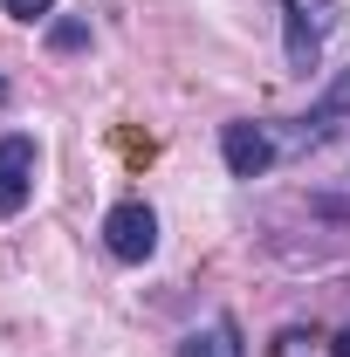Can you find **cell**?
I'll use <instances>...</instances> for the list:
<instances>
[{"mask_svg": "<svg viewBox=\"0 0 350 357\" xmlns=\"http://www.w3.org/2000/svg\"><path fill=\"white\" fill-rule=\"evenodd\" d=\"M103 248H110L117 261H151V255H158V213H151L144 199L110 206V213H103Z\"/></svg>", "mask_w": 350, "mask_h": 357, "instance_id": "1", "label": "cell"}, {"mask_svg": "<svg viewBox=\"0 0 350 357\" xmlns=\"http://www.w3.org/2000/svg\"><path fill=\"white\" fill-rule=\"evenodd\" d=\"M337 28V0H289V62L309 69L323 55V35Z\"/></svg>", "mask_w": 350, "mask_h": 357, "instance_id": "2", "label": "cell"}, {"mask_svg": "<svg viewBox=\"0 0 350 357\" xmlns=\"http://www.w3.org/2000/svg\"><path fill=\"white\" fill-rule=\"evenodd\" d=\"M35 199V137H0V213Z\"/></svg>", "mask_w": 350, "mask_h": 357, "instance_id": "3", "label": "cell"}, {"mask_svg": "<svg viewBox=\"0 0 350 357\" xmlns=\"http://www.w3.org/2000/svg\"><path fill=\"white\" fill-rule=\"evenodd\" d=\"M220 151H227V172L234 178H261L268 165H275V137H268L261 124H227V131H220Z\"/></svg>", "mask_w": 350, "mask_h": 357, "instance_id": "4", "label": "cell"}, {"mask_svg": "<svg viewBox=\"0 0 350 357\" xmlns=\"http://www.w3.org/2000/svg\"><path fill=\"white\" fill-rule=\"evenodd\" d=\"M178 357H248V351H241V330L220 316V323H206V330H192V337L178 344Z\"/></svg>", "mask_w": 350, "mask_h": 357, "instance_id": "5", "label": "cell"}, {"mask_svg": "<svg viewBox=\"0 0 350 357\" xmlns=\"http://www.w3.org/2000/svg\"><path fill=\"white\" fill-rule=\"evenodd\" d=\"M48 42L62 48V55H69V48H83V42H89V21H55V28H48Z\"/></svg>", "mask_w": 350, "mask_h": 357, "instance_id": "6", "label": "cell"}, {"mask_svg": "<svg viewBox=\"0 0 350 357\" xmlns=\"http://www.w3.org/2000/svg\"><path fill=\"white\" fill-rule=\"evenodd\" d=\"M0 7H7L14 21H48V14H55V0H0Z\"/></svg>", "mask_w": 350, "mask_h": 357, "instance_id": "7", "label": "cell"}, {"mask_svg": "<svg viewBox=\"0 0 350 357\" xmlns=\"http://www.w3.org/2000/svg\"><path fill=\"white\" fill-rule=\"evenodd\" d=\"M337 357H350V323H344V330H337Z\"/></svg>", "mask_w": 350, "mask_h": 357, "instance_id": "8", "label": "cell"}, {"mask_svg": "<svg viewBox=\"0 0 350 357\" xmlns=\"http://www.w3.org/2000/svg\"><path fill=\"white\" fill-rule=\"evenodd\" d=\"M0 96H7V83H0Z\"/></svg>", "mask_w": 350, "mask_h": 357, "instance_id": "9", "label": "cell"}]
</instances>
